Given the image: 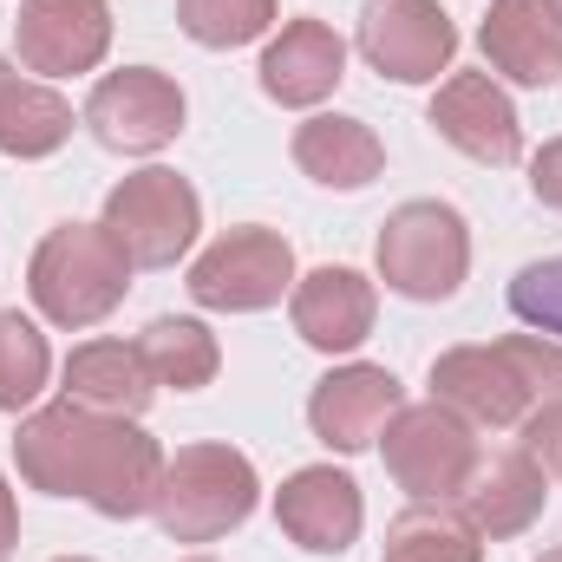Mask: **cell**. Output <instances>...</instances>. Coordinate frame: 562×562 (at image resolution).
Wrapping results in <instances>:
<instances>
[{
  "label": "cell",
  "mask_w": 562,
  "mask_h": 562,
  "mask_svg": "<svg viewBox=\"0 0 562 562\" xmlns=\"http://www.w3.org/2000/svg\"><path fill=\"white\" fill-rule=\"evenodd\" d=\"M26 294L53 327H99L132 294V256L105 236V223H59L26 262Z\"/></svg>",
  "instance_id": "1"
},
{
  "label": "cell",
  "mask_w": 562,
  "mask_h": 562,
  "mask_svg": "<svg viewBox=\"0 0 562 562\" xmlns=\"http://www.w3.org/2000/svg\"><path fill=\"white\" fill-rule=\"evenodd\" d=\"M262 484H256V464L236 451V445H183L177 458H164V477H157V530L170 543H216L229 530L249 524Z\"/></svg>",
  "instance_id": "2"
},
{
  "label": "cell",
  "mask_w": 562,
  "mask_h": 562,
  "mask_svg": "<svg viewBox=\"0 0 562 562\" xmlns=\"http://www.w3.org/2000/svg\"><path fill=\"white\" fill-rule=\"evenodd\" d=\"M373 262H380V281L406 301H451L471 276V229L451 203L413 196L380 223Z\"/></svg>",
  "instance_id": "3"
},
{
  "label": "cell",
  "mask_w": 562,
  "mask_h": 562,
  "mask_svg": "<svg viewBox=\"0 0 562 562\" xmlns=\"http://www.w3.org/2000/svg\"><path fill=\"white\" fill-rule=\"evenodd\" d=\"M99 223L132 256V269H177L190 256L196 229H203V196L177 170L150 164V170H132V177H119L105 190V216Z\"/></svg>",
  "instance_id": "4"
},
{
  "label": "cell",
  "mask_w": 562,
  "mask_h": 562,
  "mask_svg": "<svg viewBox=\"0 0 562 562\" xmlns=\"http://www.w3.org/2000/svg\"><path fill=\"white\" fill-rule=\"evenodd\" d=\"M386 438V471L413 504H451L464 491V477L477 471V425L458 419L451 406L425 400V406H400Z\"/></svg>",
  "instance_id": "5"
},
{
  "label": "cell",
  "mask_w": 562,
  "mask_h": 562,
  "mask_svg": "<svg viewBox=\"0 0 562 562\" xmlns=\"http://www.w3.org/2000/svg\"><path fill=\"white\" fill-rule=\"evenodd\" d=\"M281 294H294V249L281 229H262V223L216 236L190 262V301L210 314H262Z\"/></svg>",
  "instance_id": "6"
},
{
  "label": "cell",
  "mask_w": 562,
  "mask_h": 562,
  "mask_svg": "<svg viewBox=\"0 0 562 562\" xmlns=\"http://www.w3.org/2000/svg\"><path fill=\"white\" fill-rule=\"evenodd\" d=\"M183 86L157 66H125V72H105L86 99V132L119 150V157H150L183 132Z\"/></svg>",
  "instance_id": "7"
},
{
  "label": "cell",
  "mask_w": 562,
  "mask_h": 562,
  "mask_svg": "<svg viewBox=\"0 0 562 562\" xmlns=\"http://www.w3.org/2000/svg\"><path fill=\"white\" fill-rule=\"evenodd\" d=\"M360 53L393 86H431L458 59V26L438 0H367Z\"/></svg>",
  "instance_id": "8"
},
{
  "label": "cell",
  "mask_w": 562,
  "mask_h": 562,
  "mask_svg": "<svg viewBox=\"0 0 562 562\" xmlns=\"http://www.w3.org/2000/svg\"><path fill=\"white\" fill-rule=\"evenodd\" d=\"M99 438H105V413H86L72 400H53V406H33L20 419V431H13V464L46 497H86Z\"/></svg>",
  "instance_id": "9"
},
{
  "label": "cell",
  "mask_w": 562,
  "mask_h": 562,
  "mask_svg": "<svg viewBox=\"0 0 562 562\" xmlns=\"http://www.w3.org/2000/svg\"><path fill=\"white\" fill-rule=\"evenodd\" d=\"M13 46H20V66L40 79L92 72L112 53V0H20Z\"/></svg>",
  "instance_id": "10"
},
{
  "label": "cell",
  "mask_w": 562,
  "mask_h": 562,
  "mask_svg": "<svg viewBox=\"0 0 562 562\" xmlns=\"http://www.w3.org/2000/svg\"><path fill=\"white\" fill-rule=\"evenodd\" d=\"M276 524L281 537L307 557H347L360 543V524H367V497L347 471L334 464H301L288 484L276 491Z\"/></svg>",
  "instance_id": "11"
},
{
  "label": "cell",
  "mask_w": 562,
  "mask_h": 562,
  "mask_svg": "<svg viewBox=\"0 0 562 562\" xmlns=\"http://www.w3.org/2000/svg\"><path fill=\"white\" fill-rule=\"evenodd\" d=\"M431 400L451 406L458 419L491 425V431L524 425V413L537 406V393H530V380L517 373V360L504 353V340L438 353V360H431Z\"/></svg>",
  "instance_id": "12"
},
{
  "label": "cell",
  "mask_w": 562,
  "mask_h": 562,
  "mask_svg": "<svg viewBox=\"0 0 562 562\" xmlns=\"http://www.w3.org/2000/svg\"><path fill=\"white\" fill-rule=\"evenodd\" d=\"M431 125L451 150H464L471 164H517L524 157V119L510 105V92L491 79V72H451L431 99Z\"/></svg>",
  "instance_id": "13"
},
{
  "label": "cell",
  "mask_w": 562,
  "mask_h": 562,
  "mask_svg": "<svg viewBox=\"0 0 562 562\" xmlns=\"http://www.w3.org/2000/svg\"><path fill=\"white\" fill-rule=\"evenodd\" d=\"M400 406H406V386H400L386 367L353 360V367H334V373L307 393V425H314V438H321L327 451L353 458V451L380 445V431L393 425Z\"/></svg>",
  "instance_id": "14"
},
{
  "label": "cell",
  "mask_w": 562,
  "mask_h": 562,
  "mask_svg": "<svg viewBox=\"0 0 562 562\" xmlns=\"http://www.w3.org/2000/svg\"><path fill=\"white\" fill-rule=\"evenodd\" d=\"M543 504H550V477H543V464H537L524 445L477 458V471H471L464 491H458V510H464L471 530L491 537V543L524 537V530L543 517Z\"/></svg>",
  "instance_id": "15"
},
{
  "label": "cell",
  "mask_w": 562,
  "mask_h": 562,
  "mask_svg": "<svg viewBox=\"0 0 562 562\" xmlns=\"http://www.w3.org/2000/svg\"><path fill=\"white\" fill-rule=\"evenodd\" d=\"M288 314H294V334L314 347V353H353L367 334H373V314H380V294L360 269H314V276H294L288 294Z\"/></svg>",
  "instance_id": "16"
},
{
  "label": "cell",
  "mask_w": 562,
  "mask_h": 562,
  "mask_svg": "<svg viewBox=\"0 0 562 562\" xmlns=\"http://www.w3.org/2000/svg\"><path fill=\"white\" fill-rule=\"evenodd\" d=\"M262 92L276 99V105H294V112H307V105H321V99H334L340 92V79H347V46H340V33L327 26V20H288L276 40L262 46Z\"/></svg>",
  "instance_id": "17"
},
{
  "label": "cell",
  "mask_w": 562,
  "mask_h": 562,
  "mask_svg": "<svg viewBox=\"0 0 562 562\" xmlns=\"http://www.w3.org/2000/svg\"><path fill=\"white\" fill-rule=\"evenodd\" d=\"M477 46L491 59V79L550 92L562 79V26L543 13V0H491Z\"/></svg>",
  "instance_id": "18"
},
{
  "label": "cell",
  "mask_w": 562,
  "mask_h": 562,
  "mask_svg": "<svg viewBox=\"0 0 562 562\" xmlns=\"http://www.w3.org/2000/svg\"><path fill=\"white\" fill-rule=\"evenodd\" d=\"M157 477H164V451L138 419H105L99 438V458H92V484H86V504L112 524H132L157 504Z\"/></svg>",
  "instance_id": "19"
},
{
  "label": "cell",
  "mask_w": 562,
  "mask_h": 562,
  "mask_svg": "<svg viewBox=\"0 0 562 562\" xmlns=\"http://www.w3.org/2000/svg\"><path fill=\"white\" fill-rule=\"evenodd\" d=\"M66 400L105 419H138L157 400V380L144 367L138 340H86L66 353Z\"/></svg>",
  "instance_id": "20"
},
{
  "label": "cell",
  "mask_w": 562,
  "mask_h": 562,
  "mask_svg": "<svg viewBox=\"0 0 562 562\" xmlns=\"http://www.w3.org/2000/svg\"><path fill=\"white\" fill-rule=\"evenodd\" d=\"M294 164L321 183V190H367L380 170H386V144L373 138L367 119H340V112H321L294 132Z\"/></svg>",
  "instance_id": "21"
},
{
  "label": "cell",
  "mask_w": 562,
  "mask_h": 562,
  "mask_svg": "<svg viewBox=\"0 0 562 562\" xmlns=\"http://www.w3.org/2000/svg\"><path fill=\"white\" fill-rule=\"evenodd\" d=\"M138 353H144V367H150V380L170 386V393H203L216 380V367H223L216 334L203 321H190V314H157L138 334Z\"/></svg>",
  "instance_id": "22"
},
{
  "label": "cell",
  "mask_w": 562,
  "mask_h": 562,
  "mask_svg": "<svg viewBox=\"0 0 562 562\" xmlns=\"http://www.w3.org/2000/svg\"><path fill=\"white\" fill-rule=\"evenodd\" d=\"M66 138H72V105H66L53 86L13 79V86L0 92V157L40 164V157H53Z\"/></svg>",
  "instance_id": "23"
},
{
  "label": "cell",
  "mask_w": 562,
  "mask_h": 562,
  "mask_svg": "<svg viewBox=\"0 0 562 562\" xmlns=\"http://www.w3.org/2000/svg\"><path fill=\"white\" fill-rule=\"evenodd\" d=\"M386 562H484V537L451 504H413L386 524Z\"/></svg>",
  "instance_id": "24"
},
{
  "label": "cell",
  "mask_w": 562,
  "mask_h": 562,
  "mask_svg": "<svg viewBox=\"0 0 562 562\" xmlns=\"http://www.w3.org/2000/svg\"><path fill=\"white\" fill-rule=\"evenodd\" d=\"M46 373H53L46 334L20 307H0V413H33V400L46 393Z\"/></svg>",
  "instance_id": "25"
},
{
  "label": "cell",
  "mask_w": 562,
  "mask_h": 562,
  "mask_svg": "<svg viewBox=\"0 0 562 562\" xmlns=\"http://www.w3.org/2000/svg\"><path fill=\"white\" fill-rule=\"evenodd\" d=\"M177 26L196 46L229 53V46H249L276 26V0H177Z\"/></svg>",
  "instance_id": "26"
},
{
  "label": "cell",
  "mask_w": 562,
  "mask_h": 562,
  "mask_svg": "<svg viewBox=\"0 0 562 562\" xmlns=\"http://www.w3.org/2000/svg\"><path fill=\"white\" fill-rule=\"evenodd\" d=\"M510 314H517L530 334L562 340V256L517 269V281H510Z\"/></svg>",
  "instance_id": "27"
},
{
  "label": "cell",
  "mask_w": 562,
  "mask_h": 562,
  "mask_svg": "<svg viewBox=\"0 0 562 562\" xmlns=\"http://www.w3.org/2000/svg\"><path fill=\"white\" fill-rule=\"evenodd\" d=\"M504 353L517 360V373L530 380L537 400H557L562 393V340H543V334H510Z\"/></svg>",
  "instance_id": "28"
},
{
  "label": "cell",
  "mask_w": 562,
  "mask_h": 562,
  "mask_svg": "<svg viewBox=\"0 0 562 562\" xmlns=\"http://www.w3.org/2000/svg\"><path fill=\"white\" fill-rule=\"evenodd\" d=\"M524 451L543 464V477H562V393L524 413Z\"/></svg>",
  "instance_id": "29"
},
{
  "label": "cell",
  "mask_w": 562,
  "mask_h": 562,
  "mask_svg": "<svg viewBox=\"0 0 562 562\" xmlns=\"http://www.w3.org/2000/svg\"><path fill=\"white\" fill-rule=\"evenodd\" d=\"M530 196L562 210V138H550L537 157H530Z\"/></svg>",
  "instance_id": "30"
},
{
  "label": "cell",
  "mask_w": 562,
  "mask_h": 562,
  "mask_svg": "<svg viewBox=\"0 0 562 562\" xmlns=\"http://www.w3.org/2000/svg\"><path fill=\"white\" fill-rule=\"evenodd\" d=\"M13 550H20V504H13V491L0 477V562H13Z\"/></svg>",
  "instance_id": "31"
},
{
  "label": "cell",
  "mask_w": 562,
  "mask_h": 562,
  "mask_svg": "<svg viewBox=\"0 0 562 562\" xmlns=\"http://www.w3.org/2000/svg\"><path fill=\"white\" fill-rule=\"evenodd\" d=\"M543 13H550V20L562 26V0H543Z\"/></svg>",
  "instance_id": "32"
},
{
  "label": "cell",
  "mask_w": 562,
  "mask_h": 562,
  "mask_svg": "<svg viewBox=\"0 0 562 562\" xmlns=\"http://www.w3.org/2000/svg\"><path fill=\"white\" fill-rule=\"evenodd\" d=\"M7 86H13V66H7V59H0V92H7Z\"/></svg>",
  "instance_id": "33"
},
{
  "label": "cell",
  "mask_w": 562,
  "mask_h": 562,
  "mask_svg": "<svg viewBox=\"0 0 562 562\" xmlns=\"http://www.w3.org/2000/svg\"><path fill=\"white\" fill-rule=\"evenodd\" d=\"M537 562H562V550H543V557H537Z\"/></svg>",
  "instance_id": "34"
},
{
  "label": "cell",
  "mask_w": 562,
  "mask_h": 562,
  "mask_svg": "<svg viewBox=\"0 0 562 562\" xmlns=\"http://www.w3.org/2000/svg\"><path fill=\"white\" fill-rule=\"evenodd\" d=\"M59 562H92V557H59Z\"/></svg>",
  "instance_id": "35"
},
{
  "label": "cell",
  "mask_w": 562,
  "mask_h": 562,
  "mask_svg": "<svg viewBox=\"0 0 562 562\" xmlns=\"http://www.w3.org/2000/svg\"><path fill=\"white\" fill-rule=\"evenodd\" d=\"M183 562H210V557H183Z\"/></svg>",
  "instance_id": "36"
}]
</instances>
